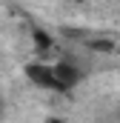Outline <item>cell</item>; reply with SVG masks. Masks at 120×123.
<instances>
[{
  "label": "cell",
  "instance_id": "obj_1",
  "mask_svg": "<svg viewBox=\"0 0 120 123\" xmlns=\"http://www.w3.org/2000/svg\"><path fill=\"white\" fill-rule=\"evenodd\" d=\"M52 74H54L57 92H66V89H74V86L80 83L83 69H80L77 63H72V60H57L54 66H52Z\"/></svg>",
  "mask_w": 120,
  "mask_h": 123
},
{
  "label": "cell",
  "instance_id": "obj_2",
  "mask_svg": "<svg viewBox=\"0 0 120 123\" xmlns=\"http://www.w3.org/2000/svg\"><path fill=\"white\" fill-rule=\"evenodd\" d=\"M26 77H29L34 86H40V89H57V86H54L52 66H46V63H40V60L26 63Z\"/></svg>",
  "mask_w": 120,
  "mask_h": 123
},
{
  "label": "cell",
  "instance_id": "obj_3",
  "mask_svg": "<svg viewBox=\"0 0 120 123\" xmlns=\"http://www.w3.org/2000/svg\"><path fill=\"white\" fill-rule=\"evenodd\" d=\"M83 46L89 49V52H100V55H112V52H117V43H114V37H86L83 40Z\"/></svg>",
  "mask_w": 120,
  "mask_h": 123
},
{
  "label": "cell",
  "instance_id": "obj_4",
  "mask_svg": "<svg viewBox=\"0 0 120 123\" xmlns=\"http://www.w3.org/2000/svg\"><path fill=\"white\" fill-rule=\"evenodd\" d=\"M31 40H34L37 52H43V55H46V52H52V46H54V43H52V37H49L43 29H37V26L31 29Z\"/></svg>",
  "mask_w": 120,
  "mask_h": 123
},
{
  "label": "cell",
  "instance_id": "obj_5",
  "mask_svg": "<svg viewBox=\"0 0 120 123\" xmlns=\"http://www.w3.org/2000/svg\"><path fill=\"white\" fill-rule=\"evenodd\" d=\"M46 123H66V120H60V117H49Z\"/></svg>",
  "mask_w": 120,
  "mask_h": 123
},
{
  "label": "cell",
  "instance_id": "obj_6",
  "mask_svg": "<svg viewBox=\"0 0 120 123\" xmlns=\"http://www.w3.org/2000/svg\"><path fill=\"white\" fill-rule=\"evenodd\" d=\"M0 115H3V103H0Z\"/></svg>",
  "mask_w": 120,
  "mask_h": 123
},
{
  "label": "cell",
  "instance_id": "obj_7",
  "mask_svg": "<svg viewBox=\"0 0 120 123\" xmlns=\"http://www.w3.org/2000/svg\"><path fill=\"white\" fill-rule=\"evenodd\" d=\"M74 3H86V0H74Z\"/></svg>",
  "mask_w": 120,
  "mask_h": 123
}]
</instances>
